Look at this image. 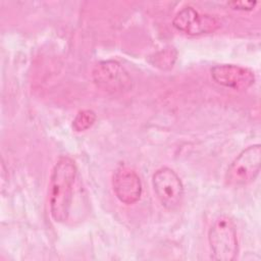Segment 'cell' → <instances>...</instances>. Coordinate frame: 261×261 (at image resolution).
<instances>
[{"instance_id": "obj_1", "label": "cell", "mask_w": 261, "mask_h": 261, "mask_svg": "<svg viewBox=\"0 0 261 261\" xmlns=\"http://www.w3.org/2000/svg\"><path fill=\"white\" fill-rule=\"evenodd\" d=\"M76 173L75 162L68 156H61L52 169L49 206L51 216L56 222H63L68 218Z\"/></svg>"}, {"instance_id": "obj_2", "label": "cell", "mask_w": 261, "mask_h": 261, "mask_svg": "<svg viewBox=\"0 0 261 261\" xmlns=\"http://www.w3.org/2000/svg\"><path fill=\"white\" fill-rule=\"evenodd\" d=\"M211 256L217 261H232L239 252L237 229L233 221L226 215L219 216L208 231Z\"/></svg>"}, {"instance_id": "obj_3", "label": "cell", "mask_w": 261, "mask_h": 261, "mask_svg": "<svg viewBox=\"0 0 261 261\" xmlns=\"http://www.w3.org/2000/svg\"><path fill=\"white\" fill-rule=\"evenodd\" d=\"M94 84L102 91L120 95L133 88V79L128 71L115 60L98 62L92 70Z\"/></svg>"}, {"instance_id": "obj_4", "label": "cell", "mask_w": 261, "mask_h": 261, "mask_svg": "<svg viewBox=\"0 0 261 261\" xmlns=\"http://www.w3.org/2000/svg\"><path fill=\"white\" fill-rule=\"evenodd\" d=\"M261 147L251 145L243 150L228 166L225 182L231 187H243L256 179L260 171Z\"/></svg>"}, {"instance_id": "obj_5", "label": "cell", "mask_w": 261, "mask_h": 261, "mask_svg": "<svg viewBox=\"0 0 261 261\" xmlns=\"http://www.w3.org/2000/svg\"><path fill=\"white\" fill-rule=\"evenodd\" d=\"M152 186L163 207L174 210L180 206L184 198V185L174 170L169 167L157 169L152 176Z\"/></svg>"}, {"instance_id": "obj_6", "label": "cell", "mask_w": 261, "mask_h": 261, "mask_svg": "<svg viewBox=\"0 0 261 261\" xmlns=\"http://www.w3.org/2000/svg\"><path fill=\"white\" fill-rule=\"evenodd\" d=\"M172 25L185 34L199 36L216 31L220 22L212 15L201 14L194 7L186 6L175 14Z\"/></svg>"}, {"instance_id": "obj_7", "label": "cell", "mask_w": 261, "mask_h": 261, "mask_svg": "<svg viewBox=\"0 0 261 261\" xmlns=\"http://www.w3.org/2000/svg\"><path fill=\"white\" fill-rule=\"evenodd\" d=\"M112 187L116 198L125 205L137 203L142 196L141 178L133 168L126 165H120L115 169Z\"/></svg>"}, {"instance_id": "obj_8", "label": "cell", "mask_w": 261, "mask_h": 261, "mask_svg": "<svg viewBox=\"0 0 261 261\" xmlns=\"http://www.w3.org/2000/svg\"><path fill=\"white\" fill-rule=\"evenodd\" d=\"M212 79L220 86L232 90H247L255 83L254 72L236 64H218L211 68Z\"/></svg>"}, {"instance_id": "obj_9", "label": "cell", "mask_w": 261, "mask_h": 261, "mask_svg": "<svg viewBox=\"0 0 261 261\" xmlns=\"http://www.w3.org/2000/svg\"><path fill=\"white\" fill-rule=\"evenodd\" d=\"M176 56H177V52L174 48L172 47H168V48H165L157 53H155L151 59H150V62L160 68V69H170L175 60H176Z\"/></svg>"}, {"instance_id": "obj_10", "label": "cell", "mask_w": 261, "mask_h": 261, "mask_svg": "<svg viewBox=\"0 0 261 261\" xmlns=\"http://www.w3.org/2000/svg\"><path fill=\"white\" fill-rule=\"evenodd\" d=\"M97 119V115L93 110L84 109L76 113L73 121H72V128L77 132H85L93 126Z\"/></svg>"}, {"instance_id": "obj_11", "label": "cell", "mask_w": 261, "mask_h": 261, "mask_svg": "<svg viewBox=\"0 0 261 261\" xmlns=\"http://www.w3.org/2000/svg\"><path fill=\"white\" fill-rule=\"evenodd\" d=\"M256 1H231L228 2L227 5L236 10H243V11H250L256 6Z\"/></svg>"}]
</instances>
